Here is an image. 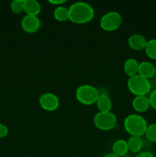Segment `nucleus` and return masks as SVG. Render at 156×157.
I'll return each instance as SVG.
<instances>
[{
    "instance_id": "obj_20",
    "label": "nucleus",
    "mask_w": 156,
    "mask_h": 157,
    "mask_svg": "<svg viewBox=\"0 0 156 157\" xmlns=\"http://www.w3.org/2000/svg\"><path fill=\"white\" fill-rule=\"evenodd\" d=\"M11 10L15 14H20L24 12V0H14L11 3Z\"/></svg>"
},
{
    "instance_id": "obj_7",
    "label": "nucleus",
    "mask_w": 156,
    "mask_h": 157,
    "mask_svg": "<svg viewBox=\"0 0 156 157\" xmlns=\"http://www.w3.org/2000/svg\"><path fill=\"white\" fill-rule=\"evenodd\" d=\"M39 104L42 109L47 111H54L59 107V98L53 93L47 92L39 98Z\"/></svg>"
},
{
    "instance_id": "obj_17",
    "label": "nucleus",
    "mask_w": 156,
    "mask_h": 157,
    "mask_svg": "<svg viewBox=\"0 0 156 157\" xmlns=\"http://www.w3.org/2000/svg\"><path fill=\"white\" fill-rule=\"evenodd\" d=\"M54 17L58 21H66L69 20V9L64 6H61L55 8L54 11Z\"/></svg>"
},
{
    "instance_id": "obj_1",
    "label": "nucleus",
    "mask_w": 156,
    "mask_h": 157,
    "mask_svg": "<svg viewBox=\"0 0 156 157\" xmlns=\"http://www.w3.org/2000/svg\"><path fill=\"white\" fill-rule=\"evenodd\" d=\"M69 9V20L75 24H86L93 20L95 12L91 5L84 2L73 3Z\"/></svg>"
},
{
    "instance_id": "obj_13",
    "label": "nucleus",
    "mask_w": 156,
    "mask_h": 157,
    "mask_svg": "<svg viewBox=\"0 0 156 157\" xmlns=\"http://www.w3.org/2000/svg\"><path fill=\"white\" fill-rule=\"evenodd\" d=\"M41 9V5L36 0H24V12L26 15L38 16Z\"/></svg>"
},
{
    "instance_id": "obj_10",
    "label": "nucleus",
    "mask_w": 156,
    "mask_h": 157,
    "mask_svg": "<svg viewBox=\"0 0 156 157\" xmlns=\"http://www.w3.org/2000/svg\"><path fill=\"white\" fill-rule=\"evenodd\" d=\"M147 40L145 36L140 34L132 35L128 39V46L135 51H142L145 48Z\"/></svg>"
},
{
    "instance_id": "obj_22",
    "label": "nucleus",
    "mask_w": 156,
    "mask_h": 157,
    "mask_svg": "<svg viewBox=\"0 0 156 157\" xmlns=\"http://www.w3.org/2000/svg\"><path fill=\"white\" fill-rule=\"evenodd\" d=\"M9 134V128L6 125L0 124V138L6 137Z\"/></svg>"
},
{
    "instance_id": "obj_14",
    "label": "nucleus",
    "mask_w": 156,
    "mask_h": 157,
    "mask_svg": "<svg viewBox=\"0 0 156 157\" xmlns=\"http://www.w3.org/2000/svg\"><path fill=\"white\" fill-rule=\"evenodd\" d=\"M113 153L117 156H123L128 152V147L127 141L125 140H117L115 141L112 147Z\"/></svg>"
},
{
    "instance_id": "obj_3",
    "label": "nucleus",
    "mask_w": 156,
    "mask_h": 157,
    "mask_svg": "<svg viewBox=\"0 0 156 157\" xmlns=\"http://www.w3.org/2000/svg\"><path fill=\"white\" fill-rule=\"evenodd\" d=\"M127 87L129 91L136 96H146L151 91L150 81L139 75L130 77L127 81Z\"/></svg>"
},
{
    "instance_id": "obj_4",
    "label": "nucleus",
    "mask_w": 156,
    "mask_h": 157,
    "mask_svg": "<svg viewBox=\"0 0 156 157\" xmlns=\"http://www.w3.org/2000/svg\"><path fill=\"white\" fill-rule=\"evenodd\" d=\"M99 92L94 86L90 84L80 85L76 90V98L84 105H92L96 104L99 96Z\"/></svg>"
},
{
    "instance_id": "obj_24",
    "label": "nucleus",
    "mask_w": 156,
    "mask_h": 157,
    "mask_svg": "<svg viewBox=\"0 0 156 157\" xmlns=\"http://www.w3.org/2000/svg\"><path fill=\"white\" fill-rule=\"evenodd\" d=\"M66 2H67L66 0H50V1H49V3L54 5V6H56L57 7H58V6H62L64 3Z\"/></svg>"
},
{
    "instance_id": "obj_6",
    "label": "nucleus",
    "mask_w": 156,
    "mask_h": 157,
    "mask_svg": "<svg viewBox=\"0 0 156 157\" xmlns=\"http://www.w3.org/2000/svg\"><path fill=\"white\" fill-rule=\"evenodd\" d=\"M122 18L120 14L117 12L111 11L104 14L100 18L99 25L101 29L106 32H113L121 26Z\"/></svg>"
},
{
    "instance_id": "obj_23",
    "label": "nucleus",
    "mask_w": 156,
    "mask_h": 157,
    "mask_svg": "<svg viewBox=\"0 0 156 157\" xmlns=\"http://www.w3.org/2000/svg\"><path fill=\"white\" fill-rule=\"evenodd\" d=\"M136 157H154V156L153 155V153H151V152L144 151L138 153Z\"/></svg>"
},
{
    "instance_id": "obj_8",
    "label": "nucleus",
    "mask_w": 156,
    "mask_h": 157,
    "mask_svg": "<svg viewBox=\"0 0 156 157\" xmlns=\"http://www.w3.org/2000/svg\"><path fill=\"white\" fill-rule=\"evenodd\" d=\"M21 26L23 31L27 33H35L41 27V21L36 15H26L21 20Z\"/></svg>"
},
{
    "instance_id": "obj_15",
    "label": "nucleus",
    "mask_w": 156,
    "mask_h": 157,
    "mask_svg": "<svg viewBox=\"0 0 156 157\" xmlns=\"http://www.w3.org/2000/svg\"><path fill=\"white\" fill-rule=\"evenodd\" d=\"M139 63L135 58H128L125 61L123 65V69L125 73L128 77H132L138 75Z\"/></svg>"
},
{
    "instance_id": "obj_21",
    "label": "nucleus",
    "mask_w": 156,
    "mask_h": 157,
    "mask_svg": "<svg viewBox=\"0 0 156 157\" xmlns=\"http://www.w3.org/2000/svg\"><path fill=\"white\" fill-rule=\"evenodd\" d=\"M148 100H149L150 107L156 110V90H154L150 93Z\"/></svg>"
},
{
    "instance_id": "obj_19",
    "label": "nucleus",
    "mask_w": 156,
    "mask_h": 157,
    "mask_svg": "<svg viewBox=\"0 0 156 157\" xmlns=\"http://www.w3.org/2000/svg\"><path fill=\"white\" fill-rule=\"evenodd\" d=\"M145 135L150 142L156 143V123L148 125Z\"/></svg>"
},
{
    "instance_id": "obj_25",
    "label": "nucleus",
    "mask_w": 156,
    "mask_h": 157,
    "mask_svg": "<svg viewBox=\"0 0 156 157\" xmlns=\"http://www.w3.org/2000/svg\"><path fill=\"white\" fill-rule=\"evenodd\" d=\"M103 157H119V156H117L116 155H115L114 153H107V154H106Z\"/></svg>"
},
{
    "instance_id": "obj_11",
    "label": "nucleus",
    "mask_w": 156,
    "mask_h": 157,
    "mask_svg": "<svg viewBox=\"0 0 156 157\" xmlns=\"http://www.w3.org/2000/svg\"><path fill=\"white\" fill-rule=\"evenodd\" d=\"M132 107L136 112L143 113L150 107L149 100L147 96H136L132 101Z\"/></svg>"
},
{
    "instance_id": "obj_16",
    "label": "nucleus",
    "mask_w": 156,
    "mask_h": 157,
    "mask_svg": "<svg viewBox=\"0 0 156 157\" xmlns=\"http://www.w3.org/2000/svg\"><path fill=\"white\" fill-rule=\"evenodd\" d=\"M127 144H128V151L136 153H139L142 150V146H143V141L140 136H131L127 140Z\"/></svg>"
},
{
    "instance_id": "obj_12",
    "label": "nucleus",
    "mask_w": 156,
    "mask_h": 157,
    "mask_svg": "<svg viewBox=\"0 0 156 157\" xmlns=\"http://www.w3.org/2000/svg\"><path fill=\"white\" fill-rule=\"evenodd\" d=\"M96 107L99 110V112H110L111 111L113 103L109 95L106 94H99L98 99L96 102Z\"/></svg>"
},
{
    "instance_id": "obj_18",
    "label": "nucleus",
    "mask_w": 156,
    "mask_h": 157,
    "mask_svg": "<svg viewBox=\"0 0 156 157\" xmlns=\"http://www.w3.org/2000/svg\"><path fill=\"white\" fill-rule=\"evenodd\" d=\"M145 51L148 58L156 60V39H151L147 41Z\"/></svg>"
},
{
    "instance_id": "obj_5",
    "label": "nucleus",
    "mask_w": 156,
    "mask_h": 157,
    "mask_svg": "<svg viewBox=\"0 0 156 157\" xmlns=\"http://www.w3.org/2000/svg\"><path fill=\"white\" fill-rule=\"evenodd\" d=\"M95 127L102 131H108L114 128L117 124V118L113 112H98L93 117Z\"/></svg>"
},
{
    "instance_id": "obj_2",
    "label": "nucleus",
    "mask_w": 156,
    "mask_h": 157,
    "mask_svg": "<svg viewBox=\"0 0 156 157\" xmlns=\"http://www.w3.org/2000/svg\"><path fill=\"white\" fill-rule=\"evenodd\" d=\"M125 131L131 136H140L145 135L148 127L147 121L139 114H130L125 118L123 122Z\"/></svg>"
},
{
    "instance_id": "obj_9",
    "label": "nucleus",
    "mask_w": 156,
    "mask_h": 157,
    "mask_svg": "<svg viewBox=\"0 0 156 157\" xmlns=\"http://www.w3.org/2000/svg\"><path fill=\"white\" fill-rule=\"evenodd\" d=\"M156 74L155 66L150 61H142L139 63V70H138V75L146 79L152 78Z\"/></svg>"
}]
</instances>
